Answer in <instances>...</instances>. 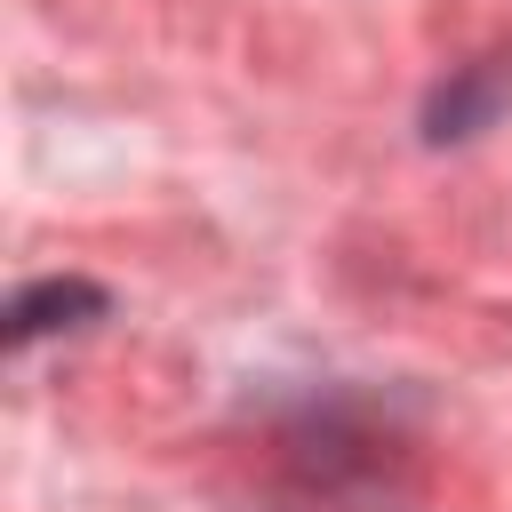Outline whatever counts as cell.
Returning a JSON list of instances; mask_svg holds the SVG:
<instances>
[{
	"mask_svg": "<svg viewBox=\"0 0 512 512\" xmlns=\"http://www.w3.org/2000/svg\"><path fill=\"white\" fill-rule=\"evenodd\" d=\"M104 312V288L96 280H24L16 288V304H8V344H40V336H56V328H80V320H96Z\"/></svg>",
	"mask_w": 512,
	"mask_h": 512,
	"instance_id": "1",
	"label": "cell"
},
{
	"mask_svg": "<svg viewBox=\"0 0 512 512\" xmlns=\"http://www.w3.org/2000/svg\"><path fill=\"white\" fill-rule=\"evenodd\" d=\"M512 80H504V64H464L456 72V88H440V112H432V136H472L488 112H496V96H504Z\"/></svg>",
	"mask_w": 512,
	"mask_h": 512,
	"instance_id": "2",
	"label": "cell"
}]
</instances>
